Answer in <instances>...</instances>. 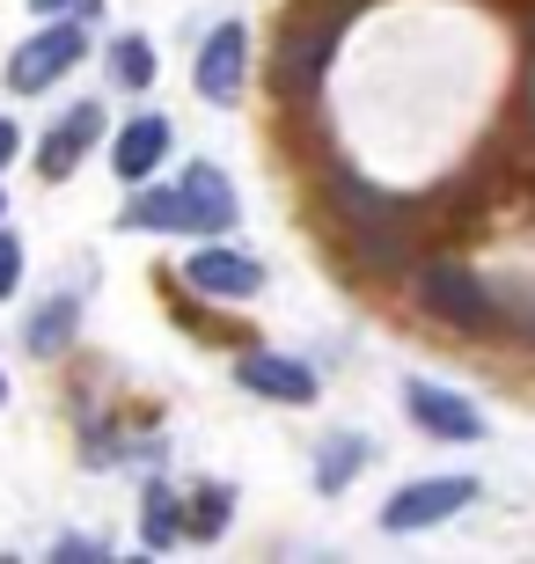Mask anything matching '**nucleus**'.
Masks as SVG:
<instances>
[{
	"label": "nucleus",
	"mask_w": 535,
	"mask_h": 564,
	"mask_svg": "<svg viewBox=\"0 0 535 564\" xmlns=\"http://www.w3.org/2000/svg\"><path fill=\"white\" fill-rule=\"evenodd\" d=\"M96 132H104V110H96V104H82V110H74V118H66L60 132H44L38 169L52 176V184H60V176H74V162H82V147L96 140Z\"/></svg>",
	"instance_id": "obj_11"
},
{
	"label": "nucleus",
	"mask_w": 535,
	"mask_h": 564,
	"mask_svg": "<svg viewBox=\"0 0 535 564\" xmlns=\"http://www.w3.org/2000/svg\"><path fill=\"white\" fill-rule=\"evenodd\" d=\"M0 213H8V198H0Z\"/></svg>",
	"instance_id": "obj_21"
},
{
	"label": "nucleus",
	"mask_w": 535,
	"mask_h": 564,
	"mask_svg": "<svg viewBox=\"0 0 535 564\" xmlns=\"http://www.w3.org/2000/svg\"><path fill=\"white\" fill-rule=\"evenodd\" d=\"M169 147H176V126L147 110V118H132V126L118 132V147H110V169H118L125 184H140V176H154V169L169 162Z\"/></svg>",
	"instance_id": "obj_8"
},
{
	"label": "nucleus",
	"mask_w": 535,
	"mask_h": 564,
	"mask_svg": "<svg viewBox=\"0 0 535 564\" xmlns=\"http://www.w3.org/2000/svg\"><path fill=\"white\" fill-rule=\"evenodd\" d=\"M404 411H411V425H426V433H440V440H484V411L448 397V389H432V381H411V389H404Z\"/></svg>",
	"instance_id": "obj_7"
},
{
	"label": "nucleus",
	"mask_w": 535,
	"mask_h": 564,
	"mask_svg": "<svg viewBox=\"0 0 535 564\" xmlns=\"http://www.w3.org/2000/svg\"><path fill=\"white\" fill-rule=\"evenodd\" d=\"M360 469H367V440H360V433L323 440V455H315V491H345Z\"/></svg>",
	"instance_id": "obj_12"
},
{
	"label": "nucleus",
	"mask_w": 535,
	"mask_h": 564,
	"mask_svg": "<svg viewBox=\"0 0 535 564\" xmlns=\"http://www.w3.org/2000/svg\"><path fill=\"white\" fill-rule=\"evenodd\" d=\"M15 279H22V242H15V235H0V301L15 293Z\"/></svg>",
	"instance_id": "obj_17"
},
{
	"label": "nucleus",
	"mask_w": 535,
	"mask_h": 564,
	"mask_svg": "<svg viewBox=\"0 0 535 564\" xmlns=\"http://www.w3.org/2000/svg\"><path fill=\"white\" fill-rule=\"evenodd\" d=\"M184 286L191 293H213V301H249V293L265 286V264L243 257V250H227V242H206V250H191Z\"/></svg>",
	"instance_id": "obj_4"
},
{
	"label": "nucleus",
	"mask_w": 535,
	"mask_h": 564,
	"mask_svg": "<svg viewBox=\"0 0 535 564\" xmlns=\"http://www.w3.org/2000/svg\"><path fill=\"white\" fill-rule=\"evenodd\" d=\"M110 66H118V82H125V88H147V82H154V52H147L140 37H118Z\"/></svg>",
	"instance_id": "obj_14"
},
{
	"label": "nucleus",
	"mask_w": 535,
	"mask_h": 564,
	"mask_svg": "<svg viewBox=\"0 0 535 564\" xmlns=\"http://www.w3.org/2000/svg\"><path fill=\"white\" fill-rule=\"evenodd\" d=\"M418 301H426L440 323H454V330H499V293L484 286L477 272H462V264H448V257H432V264H418Z\"/></svg>",
	"instance_id": "obj_1"
},
{
	"label": "nucleus",
	"mask_w": 535,
	"mask_h": 564,
	"mask_svg": "<svg viewBox=\"0 0 535 564\" xmlns=\"http://www.w3.org/2000/svg\"><path fill=\"white\" fill-rule=\"evenodd\" d=\"M30 352L38 359H52V352H66V345H74V293H60V301H44L38 315H30Z\"/></svg>",
	"instance_id": "obj_13"
},
{
	"label": "nucleus",
	"mask_w": 535,
	"mask_h": 564,
	"mask_svg": "<svg viewBox=\"0 0 535 564\" xmlns=\"http://www.w3.org/2000/svg\"><path fill=\"white\" fill-rule=\"evenodd\" d=\"M470 499H477V477H426V484H404V491L382 506V528H389V535H426V528L454 521Z\"/></svg>",
	"instance_id": "obj_3"
},
{
	"label": "nucleus",
	"mask_w": 535,
	"mask_h": 564,
	"mask_svg": "<svg viewBox=\"0 0 535 564\" xmlns=\"http://www.w3.org/2000/svg\"><path fill=\"white\" fill-rule=\"evenodd\" d=\"M30 8H38V15H60V8H74V0H30Z\"/></svg>",
	"instance_id": "obj_19"
},
{
	"label": "nucleus",
	"mask_w": 535,
	"mask_h": 564,
	"mask_svg": "<svg viewBox=\"0 0 535 564\" xmlns=\"http://www.w3.org/2000/svg\"><path fill=\"white\" fill-rule=\"evenodd\" d=\"M235 381H243L249 397H265V403H315L323 389H315V375L301 367V359H287V352H249L243 367H235Z\"/></svg>",
	"instance_id": "obj_6"
},
{
	"label": "nucleus",
	"mask_w": 535,
	"mask_h": 564,
	"mask_svg": "<svg viewBox=\"0 0 535 564\" xmlns=\"http://www.w3.org/2000/svg\"><path fill=\"white\" fill-rule=\"evenodd\" d=\"M0 397H8V375H0Z\"/></svg>",
	"instance_id": "obj_20"
},
{
	"label": "nucleus",
	"mask_w": 535,
	"mask_h": 564,
	"mask_svg": "<svg viewBox=\"0 0 535 564\" xmlns=\"http://www.w3.org/2000/svg\"><path fill=\"white\" fill-rule=\"evenodd\" d=\"M15 140H22V132L8 126V118H0V169H8V154H15Z\"/></svg>",
	"instance_id": "obj_18"
},
{
	"label": "nucleus",
	"mask_w": 535,
	"mask_h": 564,
	"mask_svg": "<svg viewBox=\"0 0 535 564\" xmlns=\"http://www.w3.org/2000/svg\"><path fill=\"white\" fill-rule=\"evenodd\" d=\"M199 506H206V513H199L191 528H199V535H213V528L227 521V506H235V491H199Z\"/></svg>",
	"instance_id": "obj_16"
},
{
	"label": "nucleus",
	"mask_w": 535,
	"mask_h": 564,
	"mask_svg": "<svg viewBox=\"0 0 535 564\" xmlns=\"http://www.w3.org/2000/svg\"><path fill=\"white\" fill-rule=\"evenodd\" d=\"M176 535H184V513H176V499L154 491V499H147V543L162 550V543H176Z\"/></svg>",
	"instance_id": "obj_15"
},
{
	"label": "nucleus",
	"mask_w": 535,
	"mask_h": 564,
	"mask_svg": "<svg viewBox=\"0 0 535 564\" xmlns=\"http://www.w3.org/2000/svg\"><path fill=\"white\" fill-rule=\"evenodd\" d=\"M184 213H191V235H221L227 220H235V184H227L213 162H199V169H184Z\"/></svg>",
	"instance_id": "obj_10"
},
{
	"label": "nucleus",
	"mask_w": 535,
	"mask_h": 564,
	"mask_svg": "<svg viewBox=\"0 0 535 564\" xmlns=\"http://www.w3.org/2000/svg\"><path fill=\"white\" fill-rule=\"evenodd\" d=\"M330 52H338V22H309V30H293L287 44H279V96H293V104H309L315 82H323Z\"/></svg>",
	"instance_id": "obj_5"
},
{
	"label": "nucleus",
	"mask_w": 535,
	"mask_h": 564,
	"mask_svg": "<svg viewBox=\"0 0 535 564\" xmlns=\"http://www.w3.org/2000/svg\"><path fill=\"white\" fill-rule=\"evenodd\" d=\"M243 66H249L243 22H221L206 37V52H199V96H206V104H227V96L243 88Z\"/></svg>",
	"instance_id": "obj_9"
},
{
	"label": "nucleus",
	"mask_w": 535,
	"mask_h": 564,
	"mask_svg": "<svg viewBox=\"0 0 535 564\" xmlns=\"http://www.w3.org/2000/svg\"><path fill=\"white\" fill-rule=\"evenodd\" d=\"M82 52H88V30L82 22H52V30H38V37L22 44L15 59H8V82L22 88V96H44L52 82H66L74 66H82Z\"/></svg>",
	"instance_id": "obj_2"
}]
</instances>
